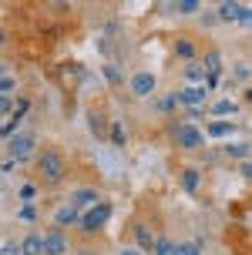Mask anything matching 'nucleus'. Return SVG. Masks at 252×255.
I'll return each instance as SVG.
<instances>
[{
    "instance_id": "obj_1",
    "label": "nucleus",
    "mask_w": 252,
    "mask_h": 255,
    "mask_svg": "<svg viewBox=\"0 0 252 255\" xmlns=\"http://www.w3.org/2000/svg\"><path fill=\"white\" fill-rule=\"evenodd\" d=\"M37 175L44 178V185H57V181H64V175H67L64 154L54 151V148H47L44 154H37Z\"/></svg>"
},
{
    "instance_id": "obj_2",
    "label": "nucleus",
    "mask_w": 252,
    "mask_h": 255,
    "mask_svg": "<svg viewBox=\"0 0 252 255\" xmlns=\"http://www.w3.org/2000/svg\"><path fill=\"white\" fill-rule=\"evenodd\" d=\"M108 218H111V208H108V205H91L88 212L81 215L77 225H81L84 232H98V229H104V222H108Z\"/></svg>"
},
{
    "instance_id": "obj_3",
    "label": "nucleus",
    "mask_w": 252,
    "mask_h": 255,
    "mask_svg": "<svg viewBox=\"0 0 252 255\" xmlns=\"http://www.w3.org/2000/svg\"><path fill=\"white\" fill-rule=\"evenodd\" d=\"M40 242H44V255H64L67 252V239H64L61 229H47L40 235Z\"/></svg>"
},
{
    "instance_id": "obj_4",
    "label": "nucleus",
    "mask_w": 252,
    "mask_h": 255,
    "mask_svg": "<svg viewBox=\"0 0 252 255\" xmlns=\"http://www.w3.org/2000/svg\"><path fill=\"white\" fill-rule=\"evenodd\" d=\"M34 134H17V138H10V158L13 161H27L30 154H34Z\"/></svg>"
},
{
    "instance_id": "obj_5",
    "label": "nucleus",
    "mask_w": 252,
    "mask_h": 255,
    "mask_svg": "<svg viewBox=\"0 0 252 255\" xmlns=\"http://www.w3.org/2000/svg\"><path fill=\"white\" fill-rule=\"evenodd\" d=\"M175 141L182 144V148H189V151H192V148H199L202 141H205V134H202L199 128H192V125H178L175 128Z\"/></svg>"
},
{
    "instance_id": "obj_6",
    "label": "nucleus",
    "mask_w": 252,
    "mask_h": 255,
    "mask_svg": "<svg viewBox=\"0 0 252 255\" xmlns=\"http://www.w3.org/2000/svg\"><path fill=\"white\" fill-rule=\"evenodd\" d=\"M77 222H81V212L71 208V205H64V208L54 212V229H71V225H77Z\"/></svg>"
},
{
    "instance_id": "obj_7",
    "label": "nucleus",
    "mask_w": 252,
    "mask_h": 255,
    "mask_svg": "<svg viewBox=\"0 0 252 255\" xmlns=\"http://www.w3.org/2000/svg\"><path fill=\"white\" fill-rule=\"evenodd\" d=\"M131 91H135L138 98H148L151 91H155V74H148V71L135 74V77H131Z\"/></svg>"
},
{
    "instance_id": "obj_8",
    "label": "nucleus",
    "mask_w": 252,
    "mask_h": 255,
    "mask_svg": "<svg viewBox=\"0 0 252 255\" xmlns=\"http://www.w3.org/2000/svg\"><path fill=\"white\" fill-rule=\"evenodd\" d=\"M71 208H77V212H81V208H88V205H98V191L94 188H81V191H74V195H71Z\"/></svg>"
},
{
    "instance_id": "obj_9",
    "label": "nucleus",
    "mask_w": 252,
    "mask_h": 255,
    "mask_svg": "<svg viewBox=\"0 0 252 255\" xmlns=\"http://www.w3.org/2000/svg\"><path fill=\"white\" fill-rule=\"evenodd\" d=\"M205 91H209L205 84H202V88H185L182 94H175V98H178V104H189V108H199V104L205 101Z\"/></svg>"
},
{
    "instance_id": "obj_10",
    "label": "nucleus",
    "mask_w": 252,
    "mask_h": 255,
    "mask_svg": "<svg viewBox=\"0 0 252 255\" xmlns=\"http://www.w3.org/2000/svg\"><path fill=\"white\" fill-rule=\"evenodd\" d=\"M242 10H246V3H232V0L219 3V17L222 20H242Z\"/></svg>"
},
{
    "instance_id": "obj_11",
    "label": "nucleus",
    "mask_w": 252,
    "mask_h": 255,
    "mask_svg": "<svg viewBox=\"0 0 252 255\" xmlns=\"http://www.w3.org/2000/svg\"><path fill=\"white\" fill-rule=\"evenodd\" d=\"M135 239H138V252H141V255L155 249V239H151V232L145 229V225H135Z\"/></svg>"
},
{
    "instance_id": "obj_12",
    "label": "nucleus",
    "mask_w": 252,
    "mask_h": 255,
    "mask_svg": "<svg viewBox=\"0 0 252 255\" xmlns=\"http://www.w3.org/2000/svg\"><path fill=\"white\" fill-rule=\"evenodd\" d=\"M20 255H44V242H40V235H27L24 242H20Z\"/></svg>"
},
{
    "instance_id": "obj_13",
    "label": "nucleus",
    "mask_w": 252,
    "mask_h": 255,
    "mask_svg": "<svg viewBox=\"0 0 252 255\" xmlns=\"http://www.w3.org/2000/svg\"><path fill=\"white\" fill-rule=\"evenodd\" d=\"M232 131H236V125H232V121H215V125H209V131H205V134H209V138H229Z\"/></svg>"
},
{
    "instance_id": "obj_14",
    "label": "nucleus",
    "mask_w": 252,
    "mask_h": 255,
    "mask_svg": "<svg viewBox=\"0 0 252 255\" xmlns=\"http://www.w3.org/2000/svg\"><path fill=\"white\" fill-rule=\"evenodd\" d=\"M185 77H189V81H205V64L202 61H189L185 64Z\"/></svg>"
},
{
    "instance_id": "obj_15",
    "label": "nucleus",
    "mask_w": 252,
    "mask_h": 255,
    "mask_svg": "<svg viewBox=\"0 0 252 255\" xmlns=\"http://www.w3.org/2000/svg\"><path fill=\"white\" fill-rule=\"evenodd\" d=\"M199 178H202V175H199V168H189V171L182 175V185H185V191H189V195H192L195 188H199Z\"/></svg>"
},
{
    "instance_id": "obj_16",
    "label": "nucleus",
    "mask_w": 252,
    "mask_h": 255,
    "mask_svg": "<svg viewBox=\"0 0 252 255\" xmlns=\"http://www.w3.org/2000/svg\"><path fill=\"white\" fill-rule=\"evenodd\" d=\"M168 7H175L178 13H199V0H178V3H168Z\"/></svg>"
},
{
    "instance_id": "obj_17",
    "label": "nucleus",
    "mask_w": 252,
    "mask_h": 255,
    "mask_svg": "<svg viewBox=\"0 0 252 255\" xmlns=\"http://www.w3.org/2000/svg\"><path fill=\"white\" fill-rule=\"evenodd\" d=\"M175 54H178V57H185V61H195V47H192V40H178Z\"/></svg>"
},
{
    "instance_id": "obj_18",
    "label": "nucleus",
    "mask_w": 252,
    "mask_h": 255,
    "mask_svg": "<svg viewBox=\"0 0 252 255\" xmlns=\"http://www.w3.org/2000/svg\"><path fill=\"white\" fill-rule=\"evenodd\" d=\"M175 255H202V242H185V245H175Z\"/></svg>"
},
{
    "instance_id": "obj_19",
    "label": "nucleus",
    "mask_w": 252,
    "mask_h": 255,
    "mask_svg": "<svg viewBox=\"0 0 252 255\" xmlns=\"http://www.w3.org/2000/svg\"><path fill=\"white\" fill-rule=\"evenodd\" d=\"M155 255H175V242H168V239H155Z\"/></svg>"
},
{
    "instance_id": "obj_20",
    "label": "nucleus",
    "mask_w": 252,
    "mask_h": 255,
    "mask_svg": "<svg viewBox=\"0 0 252 255\" xmlns=\"http://www.w3.org/2000/svg\"><path fill=\"white\" fill-rule=\"evenodd\" d=\"M212 115H236V101H219L212 108Z\"/></svg>"
},
{
    "instance_id": "obj_21",
    "label": "nucleus",
    "mask_w": 252,
    "mask_h": 255,
    "mask_svg": "<svg viewBox=\"0 0 252 255\" xmlns=\"http://www.w3.org/2000/svg\"><path fill=\"white\" fill-rule=\"evenodd\" d=\"M13 88H17V84H13V77H0V98H10Z\"/></svg>"
},
{
    "instance_id": "obj_22",
    "label": "nucleus",
    "mask_w": 252,
    "mask_h": 255,
    "mask_svg": "<svg viewBox=\"0 0 252 255\" xmlns=\"http://www.w3.org/2000/svg\"><path fill=\"white\" fill-rule=\"evenodd\" d=\"M226 151H229V154H236V158H246V154H249V144H229Z\"/></svg>"
},
{
    "instance_id": "obj_23",
    "label": "nucleus",
    "mask_w": 252,
    "mask_h": 255,
    "mask_svg": "<svg viewBox=\"0 0 252 255\" xmlns=\"http://www.w3.org/2000/svg\"><path fill=\"white\" fill-rule=\"evenodd\" d=\"M111 141H114V144H125V128H121V125L111 128Z\"/></svg>"
},
{
    "instance_id": "obj_24",
    "label": "nucleus",
    "mask_w": 252,
    "mask_h": 255,
    "mask_svg": "<svg viewBox=\"0 0 252 255\" xmlns=\"http://www.w3.org/2000/svg\"><path fill=\"white\" fill-rule=\"evenodd\" d=\"M20 198H24V202H34V198H37V188H34V185H24V188H20Z\"/></svg>"
},
{
    "instance_id": "obj_25",
    "label": "nucleus",
    "mask_w": 252,
    "mask_h": 255,
    "mask_svg": "<svg viewBox=\"0 0 252 255\" xmlns=\"http://www.w3.org/2000/svg\"><path fill=\"white\" fill-rule=\"evenodd\" d=\"M175 108H178V98H175V94H172V98H165V101H162V111H175Z\"/></svg>"
},
{
    "instance_id": "obj_26",
    "label": "nucleus",
    "mask_w": 252,
    "mask_h": 255,
    "mask_svg": "<svg viewBox=\"0 0 252 255\" xmlns=\"http://www.w3.org/2000/svg\"><path fill=\"white\" fill-rule=\"evenodd\" d=\"M7 111H13V98H0V115H7Z\"/></svg>"
},
{
    "instance_id": "obj_27",
    "label": "nucleus",
    "mask_w": 252,
    "mask_h": 255,
    "mask_svg": "<svg viewBox=\"0 0 252 255\" xmlns=\"http://www.w3.org/2000/svg\"><path fill=\"white\" fill-rule=\"evenodd\" d=\"M104 74H108V81H114V84H121V74H118L114 67H104Z\"/></svg>"
},
{
    "instance_id": "obj_28",
    "label": "nucleus",
    "mask_w": 252,
    "mask_h": 255,
    "mask_svg": "<svg viewBox=\"0 0 252 255\" xmlns=\"http://www.w3.org/2000/svg\"><path fill=\"white\" fill-rule=\"evenodd\" d=\"M121 255H141L138 249H121Z\"/></svg>"
},
{
    "instance_id": "obj_29",
    "label": "nucleus",
    "mask_w": 252,
    "mask_h": 255,
    "mask_svg": "<svg viewBox=\"0 0 252 255\" xmlns=\"http://www.w3.org/2000/svg\"><path fill=\"white\" fill-rule=\"evenodd\" d=\"M0 40H3V37H0Z\"/></svg>"
}]
</instances>
